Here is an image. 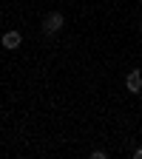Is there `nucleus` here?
<instances>
[{
	"label": "nucleus",
	"mask_w": 142,
	"mask_h": 159,
	"mask_svg": "<svg viewBox=\"0 0 142 159\" xmlns=\"http://www.w3.org/2000/svg\"><path fill=\"white\" fill-rule=\"evenodd\" d=\"M134 156H136V159H142V148H139V151H134Z\"/></svg>",
	"instance_id": "nucleus-4"
},
{
	"label": "nucleus",
	"mask_w": 142,
	"mask_h": 159,
	"mask_svg": "<svg viewBox=\"0 0 142 159\" xmlns=\"http://www.w3.org/2000/svg\"><path fill=\"white\" fill-rule=\"evenodd\" d=\"M139 31H142V23H139Z\"/></svg>",
	"instance_id": "nucleus-5"
},
{
	"label": "nucleus",
	"mask_w": 142,
	"mask_h": 159,
	"mask_svg": "<svg viewBox=\"0 0 142 159\" xmlns=\"http://www.w3.org/2000/svg\"><path fill=\"white\" fill-rule=\"evenodd\" d=\"M60 29H63V14H60V11H48L43 17V31L46 34H57Z\"/></svg>",
	"instance_id": "nucleus-1"
},
{
	"label": "nucleus",
	"mask_w": 142,
	"mask_h": 159,
	"mask_svg": "<svg viewBox=\"0 0 142 159\" xmlns=\"http://www.w3.org/2000/svg\"><path fill=\"white\" fill-rule=\"evenodd\" d=\"M125 88H128L131 94H139V91H142V71H139V68L128 71V77H125Z\"/></svg>",
	"instance_id": "nucleus-2"
},
{
	"label": "nucleus",
	"mask_w": 142,
	"mask_h": 159,
	"mask_svg": "<svg viewBox=\"0 0 142 159\" xmlns=\"http://www.w3.org/2000/svg\"><path fill=\"white\" fill-rule=\"evenodd\" d=\"M20 43H23L20 31H6L3 34V48H20Z\"/></svg>",
	"instance_id": "nucleus-3"
}]
</instances>
